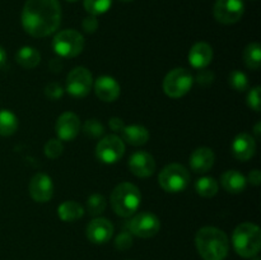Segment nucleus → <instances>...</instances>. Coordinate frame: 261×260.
<instances>
[{"instance_id":"obj_1","label":"nucleus","mask_w":261,"mask_h":260,"mask_svg":"<svg viewBox=\"0 0 261 260\" xmlns=\"http://www.w3.org/2000/svg\"><path fill=\"white\" fill-rule=\"evenodd\" d=\"M23 30L36 38L47 37L56 32L61 23L59 0H27L22 10Z\"/></svg>"},{"instance_id":"obj_2","label":"nucleus","mask_w":261,"mask_h":260,"mask_svg":"<svg viewBox=\"0 0 261 260\" xmlns=\"http://www.w3.org/2000/svg\"><path fill=\"white\" fill-rule=\"evenodd\" d=\"M199 255L204 260H224L229 251V240L222 229L206 226L199 229L195 236Z\"/></svg>"},{"instance_id":"obj_3","label":"nucleus","mask_w":261,"mask_h":260,"mask_svg":"<svg viewBox=\"0 0 261 260\" xmlns=\"http://www.w3.org/2000/svg\"><path fill=\"white\" fill-rule=\"evenodd\" d=\"M233 249L240 256L254 257L261 247V231L259 226L251 222H245L234 228L232 235Z\"/></svg>"},{"instance_id":"obj_4","label":"nucleus","mask_w":261,"mask_h":260,"mask_svg":"<svg viewBox=\"0 0 261 260\" xmlns=\"http://www.w3.org/2000/svg\"><path fill=\"white\" fill-rule=\"evenodd\" d=\"M142 200L140 191L134 184L121 183L112 190L111 205L115 213L120 217L133 216L138 211Z\"/></svg>"},{"instance_id":"obj_5","label":"nucleus","mask_w":261,"mask_h":260,"mask_svg":"<svg viewBox=\"0 0 261 260\" xmlns=\"http://www.w3.org/2000/svg\"><path fill=\"white\" fill-rule=\"evenodd\" d=\"M158 184L167 193H181L190 184V173L185 166L180 163H171L160 172Z\"/></svg>"},{"instance_id":"obj_6","label":"nucleus","mask_w":261,"mask_h":260,"mask_svg":"<svg viewBox=\"0 0 261 260\" xmlns=\"http://www.w3.org/2000/svg\"><path fill=\"white\" fill-rule=\"evenodd\" d=\"M53 48L60 58H75L83 51L84 37L75 30H64L55 35Z\"/></svg>"},{"instance_id":"obj_7","label":"nucleus","mask_w":261,"mask_h":260,"mask_svg":"<svg viewBox=\"0 0 261 260\" xmlns=\"http://www.w3.org/2000/svg\"><path fill=\"white\" fill-rule=\"evenodd\" d=\"M194 76L188 69L175 68L163 79V91L171 98H180L191 89Z\"/></svg>"},{"instance_id":"obj_8","label":"nucleus","mask_w":261,"mask_h":260,"mask_svg":"<svg viewBox=\"0 0 261 260\" xmlns=\"http://www.w3.org/2000/svg\"><path fill=\"white\" fill-rule=\"evenodd\" d=\"M93 87V76L88 69L83 66H76L66 78V91L69 94L76 98H83L89 94Z\"/></svg>"},{"instance_id":"obj_9","label":"nucleus","mask_w":261,"mask_h":260,"mask_svg":"<svg viewBox=\"0 0 261 260\" xmlns=\"http://www.w3.org/2000/svg\"><path fill=\"white\" fill-rule=\"evenodd\" d=\"M125 153V143L116 135H106L96 147V157L106 165L116 163Z\"/></svg>"},{"instance_id":"obj_10","label":"nucleus","mask_w":261,"mask_h":260,"mask_svg":"<svg viewBox=\"0 0 261 260\" xmlns=\"http://www.w3.org/2000/svg\"><path fill=\"white\" fill-rule=\"evenodd\" d=\"M130 232L140 239H149L155 236L161 229V222L157 216L149 212H143L133 217L129 223Z\"/></svg>"},{"instance_id":"obj_11","label":"nucleus","mask_w":261,"mask_h":260,"mask_svg":"<svg viewBox=\"0 0 261 260\" xmlns=\"http://www.w3.org/2000/svg\"><path fill=\"white\" fill-rule=\"evenodd\" d=\"M245 12L242 0H217L213 8L214 18L223 24H233L239 22Z\"/></svg>"},{"instance_id":"obj_12","label":"nucleus","mask_w":261,"mask_h":260,"mask_svg":"<svg viewBox=\"0 0 261 260\" xmlns=\"http://www.w3.org/2000/svg\"><path fill=\"white\" fill-rule=\"evenodd\" d=\"M31 198L37 203H47L54 195V183L46 173H36L30 181Z\"/></svg>"},{"instance_id":"obj_13","label":"nucleus","mask_w":261,"mask_h":260,"mask_svg":"<svg viewBox=\"0 0 261 260\" xmlns=\"http://www.w3.org/2000/svg\"><path fill=\"white\" fill-rule=\"evenodd\" d=\"M55 132L58 138L64 142H70L75 139L81 132V120L74 112H64L59 116L55 125Z\"/></svg>"},{"instance_id":"obj_14","label":"nucleus","mask_w":261,"mask_h":260,"mask_svg":"<svg viewBox=\"0 0 261 260\" xmlns=\"http://www.w3.org/2000/svg\"><path fill=\"white\" fill-rule=\"evenodd\" d=\"M114 235V226L107 218H94L87 226V239L96 245L106 244Z\"/></svg>"},{"instance_id":"obj_15","label":"nucleus","mask_w":261,"mask_h":260,"mask_svg":"<svg viewBox=\"0 0 261 260\" xmlns=\"http://www.w3.org/2000/svg\"><path fill=\"white\" fill-rule=\"evenodd\" d=\"M129 168L133 175L138 177H149L155 171V161L150 153L145 150H138L133 153L129 160Z\"/></svg>"},{"instance_id":"obj_16","label":"nucleus","mask_w":261,"mask_h":260,"mask_svg":"<svg viewBox=\"0 0 261 260\" xmlns=\"http://www.w3.org/2000/svg\"><path fill=\"white\" fill-rule=\"evenodd\" d=\"M94 93L101 101L114 102L120 96V84L112 76L102 75L93 83Z\"/></svg>"},{"instance_id":"obj_17","label":"nucleus","mask_w":261,"mask_h":260,"mask_svg":"<svg viewBox=\"0 0 261 260\" xmlns=\"http://www.w3.org/2000/svg\"><path fill=\"white\" fill-rule=\"evenodd\" d=\"M232 154L239 161H249L256 152V142L247 133H241L232 142Z\"/></svg>"},{"instance_id":"obj_18","label":"nucleus","mask_w":261,"mask_h":260,"mask_svg":"<svg viewBox=\"0 0 261 260\" xmlns=\"http://www.w3.org/2000/svg\"><path fill=\"white\" fill-rule=\"evenodd\" d=\"M216 155L208 147H200L194 150L190 155V167L196 173H205L213 167Z\"/></svg>"},{"instance_id":"obj_19","label":"nucleus","mask_w":261,"mask_h":260,"mask_svg":"<svg viewBox=\"0 0 261 260\" xmlns=\"http://www.w3.org/2000/svg\"><path fill=\"white\" fill-rule=\"evenodd\" d=\"M213 59V48L206 42H198L190 48L189 63L194 69H205Z\"/></svg>"},{"instance_id":"obj_20","label":"nucleus","mask_w":261,"mask_h":260,"mask_svg":"<svg viewBox=\"0 0 261 260\" xmlns=\"http://www.w3.org/2000/svg\"><path fill=\"white\" fill-rule=\"evenodd\" d=\"M221 184L229 194H240L246 189L247 180L237 170H228L221 176Z\"/></svg>"},{"instance_id":"obj_21","label":"nucleus","mask_w":261,"mask_h":260,"mask_svg":"<svg viewBox=\"0 0 261 260\" xmlns=\"http://www.w3.org/2000/svg\"><path fill=\"white\" fill-rule=\"evenodd\" d=\"M122 139L130 145L134 147H139V145H144L145 143L149 140V132L147 127L143 125H125L124 129L121 130Z\"/></svg>"},{"instance_id":"obj_22","label":"nucleus","mask_w":261,"mask_h":260,"mask_svg":"<svg viewBox=\"0 0 261 260\" xmlns=\"http://www.w3.org/2000/svg\"><path fill=\"white\" fill-rule=\"evenodd\" d=\"M15 60L22 68L33 69L40 64L41 54L32 46H23L15 54Z\"/></svg>"},{"instance_id":"obj_23","label":"nucleus","mask_w":261,"mask_h":260,"mask_svg":"<svg viewBox=\"0 0 261 260\" xmlns=\"http://www.w3.org/2000/svg\"><path fill=\"white\" fill-rule=\"evenodd\" d=\"M58 214L61 221L75 222L84 216V208L74 200H66L58 208Z\"/></svg>"},{"instance_id":"obj_24","label":"nucleus","mask_w":261,"mask_h":260,"mask_svg":"<svg viewBox=\"0 0 261 260\" xmlns=\"http://www.w3.org/2000/svg\"><path fill=\"white\" fill-rule=\"evenodd\" d=\"M218 181L211 176H204L196 180L195 183V190L203 198H213L218 193Z\"/></svg>"},{"instance_id":"obj_25","label":"nucleus","mask_w":261,"mask_h":260,"mask_svg":"<svg viewBox=\"0 0 261 260\" xmlns=\"http://www.w3.org/2000/svg\"><path fill=\"white\" fill-rule=\"evenodd\" d=\"M18 129V117L9 110H0V135L9 137Z\"/></svg>"},{"instance_id":"obj_26","label":"nucleus","mask_w":261,"mask_h":260,"mask_svg":"<svg viewBox=\"0 0 261 260\" xmlns=\"http://www.w3.org/2000/svg\"><path fill=\"white\" fill-rule=\"evenodd\" d=\"M244 61L250 69L257 70L261 65V47L259 43L252 42L244 50Z\"/></svg>"},{"instance_id":"obj_27","label":"nucleus","mask_w":261,"mask_h":260,"mask_svg":"<svg viewBox=\"0 0 261 260\" xmlns=\"http://www.w3.org/2000/svg\"><path fill=\"white\" fill-rule=\"evenodd\" d=\"M106 199L101 194H92L88 199H87V211L91 216H98V214L103 213L106 209Z\"/></svg>"},{"instance_id":"obj_28","label":"nucleus","mask_w":261,"mask_h":260,"mask_svg":"<svg viewBox=\"0 0 261 260\" xmlns=\"http://www.w3.org/2000/svg\"><path fill=\"white\" fill-rule=\"evenodd\" d=\"M112 0H84V9L91 15H99L111 8Z\"/></svg>"},{"instance_id":"obj_29","label":"nucleus","mask_w":261,"mask_h":260,"mask_svg":"<svg viewBox=\"0 0 261 260\" xmlns=\"http://www.w3.org/2000/svg\"><path fill=\"white\" fill-rule=\"evenodd\" d=\"M229 86L237 92H244L249 88V79L246 74L240 70H234L229 74Z\"/></svg>"},{"instance_id":"obj_30","label":"nucleus","mask_w":261,"mask_h":260,"mask_svg":"<svg viewBox=\"0 0 261 260\" xmlns=\"http://www.w3.org/2000/svg\"><path fill=\"white\" fill-rule=\"evenodd\" d=\"M83 132L91 138H99L105 133V127L97 119H89L84 122Z\"/></svg>"},{"instance_id":"obj_31","label":"nucleus","mask_w":261,"mask_h":260,"mask_svg":"<svg viewBox=\"0 0 261 260\" xmlns=\"http://www.w3.org/2000/svg\"><path fill=\"white\" fill-rule=\"evenodd\" d=\"M64 150V145L60 139H50L45 144V155L50 160L60 157Z\"/></svg>"},{"instance_id":"obj_32","label":"nucleus","mask_w":261,"mask_h":260,"mask_svg":"<svg viewBox=\"0 0 261 260\" xmlns=\"http://www.w3.org/2000/svg\"><path fill=\"white\" fill-rule=\"evenodd\" d=\"M260 92H261V88L257 86L255 87V88H252L251 91L249 92V94H247V105H249L250 109H252L256 112L260 111V106H261Z\"/></svg>"},{"instance_id":"obj_33","label":"nucleus","mask_w":261,"mask_h":260,"mask_svg":"<svg viewBox=\"0 0 261 260\" xmlns=\"http://www.w3.org/2000/svg\"><path fill=\"white\" fill-rule=\"evenodd\" d=\"M63 94H64V89L60 84L50 83L46 86L45 96L47 97L48 99H51V101H58V99H60L61 97H63Z\"/></svg>"},{"instance_id":"obj_34","label":"nucleus","mask_w":261,"mask_h":260,"mask_svg":"<svg viewBox=\"0 0 261 260\" xmlns=\"http://www.w3.org/2000/svg\"><path fill=\"white\" fill-rule=\"evenodd\" d=\"M133 245V237L129 232H122L119 236L115 239V246L116 249L125 251V250H129Z\"/></svg>"},{"instance_id":"obj_35","label":"nucleus","mask_w":261,"mask_h":260,"mask_svg":"<svg viewBox=\"0 0 261 260\" xmlns=\"http://www.w3.org/2000/svg\"><path fill=\"white\" fill-rule=\"evenodd\" d=\"M82 25H83V30L86 32L93 33L98 28V19L96 18V15H89V17L84 18L83 22H82Z\"/></svg>"},{"instance_id":"obj_36","label":"nucleus","mask_w":261,"mask_h":260,"mask_svg":"<svg viewBox=\"0 0 261 260\" xmlns=\"http://www.w3.org/2000/svg\"><path fill=\"white\" fill-rule=\"evenodd\" d=\"M214 81V74L213 71L204 70V69H200V73L196 76V82L201 86H209V84L213 83Z\"/></svg>"},{"instance_id":"obj_37","label":"nucleus","mask_w":261,"mask_h":260,"mask_svg":"<svg viewBox=\"0 0 261 260\" xmlns=\"http://www.w3.org/2000/svg\"><path fill=\"white\" fill-rule=\"evenodd\" d=\"M247 181H249L250 184H251V185H254V186H257V185H260V183H261V172L259 170H256V168H255V170H252L251 172L249 173V178H246Z\"/></svg>"},{"instance_id":"obj_38","label":"nucleus","mask_w":261,"mask_h":260,"mask_svg":"<svg viewBox=\"0 0 261 260\" xmlns=\"http://www.w3.org/2000/svg\"><path fill=\"white\" fill-rule=\"evenodd\" d=\"M109 125L110 127H111V130H114V132H121L125 126L124 121H122L120 117H112V119L110 120Z\"/></svg>"},{"instance_id":"obj_39","label":"nucleus","mask_w":261,"mask_h":260,"mask_svg":"<svg viewBox=\"0 0 261 260\" xmlns=\"http://www.w3.org/2000/svg\"><path fill=\"white\" fill-rule=\"evenodd\" d=\"M50 69L54 71V73H58V71H60L61 69H63V63H61L60 59H53V60L50 61Z\"/></svg>"},{"instance_id":"obj_40","label":"nucleus","mask_w":261,"mask_h":260,"mask_svg":"<svg viewBox=\"0 0 261 260\" xmlns=\"http://www.w3.org/2000/svg\"><path fill=\"white\" fill-rule=\"evenodd\" d=\"M5 63H7V53H5L4 48L0 46V68H3V66L5 65Z\"/></svg>"},{"instance_id":"obj_41","label":"nucleus","mask_w":261,"mask_h":260,"mask_svg":"<svg viewBox=\"0 0 261 260\" xmlns=\"http://www.w3.org/2000/svg\"><path fill=\"white\" fill-rule=\"evenodd\" d=\"M260 129H261V122H257L254 127V133H255V137H256V139H260V135H261Z\"/></svg>"},{"instance_id":"obj_42","label":"nucleus","mask_w":261,"mask_h":260,"mask_svg":"<svg viewBox=\"0 0 261 260\" xmlns=\"http://www.w3.org/2000/svg\"><path fill=\"white\" fill-rule=\"evenodd\" d=\"M252 260H260V257L257 256V255H256V256H254V257H252Z\"/></svg>"},{"instance_id":"obj_43","label":"nucleus","mask_w":261,"mask_h":260,"mask_svg":"<svg viewBox=\"0 0 261 260\" xmlns=\"http://www.w3.org/2000/svg\"><path fill=\"white\" fill-rule=\"evenodd\" d=\"M121 2H124V3H129V2H133V0H121Z\"/></svg>"},{"instance_id":"obj_44","label":"nucleus","mask_w":261,"mask_h":260,"mask_svg":"<svg viewBox=\"0 0 261 260\" xmlns=\"http://www.w3.org/2000/svg\"><path fill=\"white\" fill-rule=\"evenodd\" d=\"M68 2H70V3H74V2H78V0H68Z\"/></svg>"}]
</instances>
